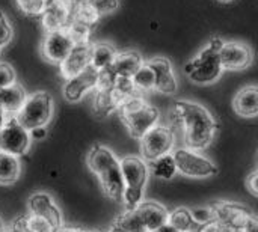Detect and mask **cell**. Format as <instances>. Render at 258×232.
<instances>
[{"label": "cell", "mask_w": 258, "mask_h": 232, "mask_svg": "<svg viewBox=\"0 0 258 232\" xmlns=\"http://www.w3.org/2000/svg\"><path fill=\"white\" fill-rule=\"evenodd\" d=\"M172 119L183 128L187 148L204 151L212 145L218 124L212 112L203 104L187 100H177L172 106Z\"/></svg>", "instance_id": "obj_1"}, {"label": "cell", "mask_w": 258, "mask_h": 232, "mask_svg": "<svg viewBox=\"0 0 258 232\" xmlns=\"http://www.w3.org/2000/svg\"><path fill=\"white\" fill-rule=\"evenodd\" d=\"M121 121L133 139L141 140L145 133L156 127L160 121V112L156 106L150 104L141 92L127 97L118 109Z\"/></svg>", "instance_id": "obj_2"}, {"label": "cell", "mask_w": 258, "mask_h": 232, "mask_svg": "<svg viewBox=\"0 0 258 232\" xmlns=\"http://www.w3.org/2000/svg\"><path fill=\"white\" fill-rule=\"evenodd\" d=\"M119 165L125 183L122 202L125 204L127 210H133L144 201L145 187L150 177V166L148 162L138 156H127L119 160Z\"/></svg>", "instance_id": "obj_3"}, {"label": "cell", "mask_w": 258, "mask_h": 232, "mask_svg": "<svg viewBox=\"0 0 258 232\" xmlns=\"http://www.w3.org/2000/svg\"><path fill=\"white\" fill-rule=\"evenodd\" d=\"M54 112V101L53 97L45 91L33 92L27 95L23 107L15 115L18 124H21L26 130H33L39 127H47L51 121Z\"/></svg>", "instance_id": "obj_4"}, {"label": "cell", "mask_w": 258, "mask_h": 232, "mask_svg": "<svg viewBox=\"0 0 258 232\" xmlns=\"http://www.w3.org/2000/svg\"><path fill=\"white\" fill-rule=\"evenodd\" d=\"M224 71L219 51L213 50L210 45L203 48L194 59L186 62L184 72L194 83L212 85L215 83Z\"/></svg>", "instance_id": "obj_5"}, {"label": "cell", "mask_w": 258, "mask_h": 232, "mask_svg": "<svg viewBox=\"0 0 258 232\" xmlns=\"http://www.w3.org/2000/svg\"><path fill=\"white\" fill-rule=\"evenodd\" d=\"M139 143H141L142 159L151 163L156 159L172 152L175 145V134L171 127L162 125L159 122L156 127H153L148 133L142 136Z\"/></svg>", "instance_id": "obj_6"}, {"label": "cell", "mask_w": 258, "mask_h": 232, "mask_svg": "<svg viewBox=\"0 0 258 232\" xmlns=\"http://www.w3.org/2000/svg\"><path fill=\"white\" fill-rule=\"evenodd\" d=\"M174 159L177 163V169L181 175L189 178H210L218 174V166L200 154V151L190 148H178L174 152Z\"/></svg>", "instance_id": "obj_7"}, {"label": "cell", "mask_w": 258, "mask_h": 232, "mask_svg": "<svg viewBox=\"0 0 258 232\" xmlns=\"http://www.w3.org/2000/svg\"><path fill=\"white\" fill-rule=\"evenodd\" d=\"M30 143V131L18 124L15 116H8L3 128L0 130V151L21 157L29 151Z\"/></svg>", "instance_id": "obj_8"}, {"label": "cell", "mask_w": 258, "mask_h": 232, "mask_svg": "<svg viewBox=\"0 0 258 232\" xmlns=\"http://www.w3.org/2000/svg\"><path fill=\"white\" fill-rule=\"evenodd\" d=\"M74 42L67 33V30L47 32L41 42V56L44 60L53 65H60L63 59L73 50Z\"/></svg>", "instance_id": "obj_9"}, {"label": "cell", "mask_w": 258, "mask_h": 232, "mask_svg": "<svg viewBox=\"0 0 258 232\" xmlns=\"http://www.w3.org/2000/svg\"><path fill=\"white\" fill-rule=\"evenodd\" d=\"M212 210H213L215 220L239 232L245 231V226L248 225L252 216L251 210H248L246 207L228 201H221L213 204Z\"/></svg>", "instance_id": "obj_10"}, {"label": "cell", "mask_w": 258, "mask_h": 232, "mask_svg": "<svg viewBox=\"0 0 258 232\" xmlns=\"http://www.w3.org/2000/svg\"><path fill=\"white\" fill-rule=\"evenodd\" d=\"M219 57H221L224 69L240 71V69H246L252 65L254 51L248 44L237 42V41H228L221 48Z\"/></svg>", "instance_id": "obj_11"}, {"label": "cell", "mask_w": 258, "mask_h": 232, "mask_svg": "<svg viewBox=\"0 0 258 232\" xmlns=\"http://www.w3.org/2000/svg\"><path fill=\"white\" fill-rule=\"evenodd\" d=\"M97 83H98V69L89 65L85 71L65 82L63 98L68 103H79L88 92L97 89Z\"/></svg>", "instance_id": "obj_12"}, {"label": "cell", "mask_w": 258, "mask_h": 232, "mask_svg": "<svg viewBox=\"0 0 258 232\" xmlns=\"http://www.w3.org/2000/svg\"><path fill=\"white\" fill-rule=\"evenodd\" d=\"M148 66L153 69L154 77H156V88L154 91L165 94V95H172L178 89V82L175 79V72L172 68V63L168 57L157 56L150 60H147Z\"/></svg>", "instance_id": "obj_13"}, {"label": "cell", "mask_w": 258, "mask_h": 232, "mask_svg": "<svg viewBox=\"0 0 258 232\" xmlns=\"http://www.w3.org/2000/svg\"><path fill=\"white\" fill-rule=\"evenodd\" d=\"M27 210H29L30 214L45 217L47 220H50L57 228L63 226L62 213H60L59 207L56 205L53 196L48 195V193H45V192L33 193L29 198V201H27Z\"/></svg>", "instance_id": "obj_14"}, {"label": "cell", "mask_w": 258, "mask_h": 232, "mask_svg": "<svg viewBox=\"0 0 258 232\" xmlns=\"http://www.w3.org/2000/svg\"><path fill=\"white\" fill-rule=\"evenodd\" d=\"M91 47L92 44H80L74 45L70 54L63 59V62L59 65L60 75L68 80L82 71H85L91 65Z\"/></svg>", "instance_id": "obj_15"}, {"label": "cell", "mask_w": 258, "mask_h": 232, "mask_svg": "<svg viewBox=\"0 0 258 232\" xmlns=\"http://www.w3.org/2000/svg\"><path fill=\"white\" fill-rule=\"evenodd\" d=\"M136 210L142 217V222L148 232L159 229L160 226L166 225L169 220V211L166 210V207L154 201H142L136 207Z\"/></svg>", "instance_id": "obj_16"}, {"label": "cell", "mask_w": 258, "mask_h": 232, "mask_svg": "<svg viewBox=\"0 0 258 232\" xmlns=\"http://www.w3.org/2000/svg\"><path fill=\"white\" fill-rule=\"evenodd\" d=\"M100 186L104 192V195L116 202H122L124 199V192H125V183L124 177L121 172V165H116L106 172L100 174L98 177Z\"/></svg>", "instance_id": "obj_17"}, {"label": "cell", "mask_w": 258, "mask_h": 232, "mask_svg": "<svg viewBox=\"0 0 258 232\" xmlns=\"http://www.w3.org/2000/svg\"><path fill=\"white\" fill-rule=\"evenodd\" d=\"M234 112L242 118L258 116V85L242 88L233 100Z\"/></svg>", "instance_id": "obj_18"}, {"label": "cell", "mask_w": 258, "mask_h": 232, "mask_svg": "<svg viewBox=\"0 0 258 232\" xmlns=\"http://www.w3.org/2000/svg\"><path fill=\"white\" fill-rule=\"evenodd\" d=\"M86 163H88V168L91 169V172L98 177L100 174L106 172L107 169L119 165V160L107 146L95 145L89 149L88 157H86Z\"/></svg>", "instance_id": "obj_19"}, {"label": "cell", "mask_w": 258, "mask_h": 232, "mask_svg": "<svg viewBox=\"0 0 258 232\" xmlns=\"http://www.w3.org/2000/svg\"><path fill=\"white\" fill-rule=\"evenodd\" d=\"M144 59L142 56L135 51V50H127V51H119L116 53V57L112 63V69L118 77H133L141 66L144 65Z\"/></svg>", "instance_id": "obj_20"}, {"label": "cell", "mask_w": 258, "mask_h": 232, "mask_svg": "<svg viewBox=\"0 0 258 232\" xmlns=\"http://www.w3.org/2000/svg\"><path fill=\"white\" fill-rule=\"evenodd\" d=\"M26 98L27 94L24 88L17 82L0 89V107L6 112L8 116H15L18 110L23 107Z\"/></svg>", "instance_id": "obj_21"}, {"label": "cell", "mask_w": 258, "mask_h": 232, "mask_svg": "<svg viewBox=\"0 0 258 232\" xmlns=\"http://www.w3.org/2000/svg\"><path fill=\"white\" fill-rule=\"evenodd\" d=\"M122 104V98L115 92V89H95L92 110L98 118H106L113 112H118Z\"/></svg>", "instance_id": "obj_22"}, {"label": "cell", "mask_w": 258, "mask_h": 232, "mask_svg": "<svg viewBox=\"0 0 258 232\" xmlns=\"http://www.w3.org/2000/svg\"><path fill=\"white\" fill-rule=\"evenodd\" d=\"M168 223L174 226L178 232H200L201 225L195 220L192 210L186 207H178L169 211Z\"/></svg>", "instance_id": "obj_23"}, {"label": "cell", "mask_w": 258, "mask_h": 232, "mask_svg": "<svg viewBox=\"0 0 258 232\" xmlns=\"http://www.w3.org/2000/svg\"><path fill=\"white\" fill-rule=\"evenodd\" d=\"M112 232H148L138 210H125L121 216L115 219L110 229Z\"/></svg>", "instance_id": "obj_24"}, {"label": "cell", "mask_w": 258, "mask_h": 232, "mask_svg": "<svg viewBox=\"0 0 258 232\" xmlns=\"http://www.w3.org/2000/svg\"><path fill=\"white\" fill-rule=\"evenodd\" d=\"M116 50L113 45L107 44V42H97L92 44L91 47V65L101 71L106 68H110L115 57H116Z\"/></svg>", "instance_id": "obj_25"}, {"label": "cell", "mask_w": 258, "mask_h": 232, "mask_svg": "<svg viewBox=\"0 0 258 232\" xmlns=\"http://www.w3.org/2000/svg\"><path fill=\"white\" fill-rule=\"evenodd\" d=\"M21 165L17 156L0 151V184L11 186L20 178Z\"/></svg>", "instance_id": "obj_26"}, {"label": "cell", "mask_w": 258, "mask_h": 232, "mask_svg": "<svg viewBox=\"0 0 258 232\" xmlns=\"http://www.w3.org/2000/svg\"><path fill=\"white\" fill-rule=\"evenodd\" d=\"M150 171L154 177H157L160 180H166V181L172 180L175 177V174L178 172L174 154L169 152V154H165V156L156 159L154 162H151Z\"/></svg>", "instance_id": "obj_27"}, {"label": "cell", "mask_w": 258, "mask_h": 232, "mask_svg": "<svg viewBox=\"0 0 258 232\" xmlns=\"http://www.w3.org/2000/svg\"><path fill=\"white\" fill-rule=\"evenodd\" d=\"M101 17L92 6V3H74L73 8V21L83 23L94 29V26L98 23Z\"/></svg>", "instance_id": "obj_28"}, {"label": "cell", "mask_w": 258, "mask_h": 232, "mask_svg": "<svg viewBox=\"0 0 258 232\" xmlns=\"http://www.w3.org/2000/svg\"><path fill=\"white\" fill-rule=\"evenodd\" d=\"M133 83H135V88L142 94V92H150V91H154L156 88V77H154V72L153 69L148 66V63L145 62L141 69L132 77Z\"/></svg>", "instance_id": "obj_29"}, {"label": "cell", "mask_w": 258, "mask_h": 232, "mask_svg": "<svg viewBox=\"0 0 258 232\" xmlns=\"http://www.w3.org/2000/svg\"><path fill=\"white\" fill-rule=\"evenodd\" d=\"M67 33L70 35V38L73 39L74 45H80V44H89L91 42V33H92V27L79 23V21H73L68 29Z\"/></svg>", "instance_id": "obj_30"}, {"label": "cell", "mask_w": 258, "mask_h": 232, "mask_svg": "<svg viewBox=\"0 0 258 232\" xmlns=\"http://www.w3.org/2000/svg\"><path fill=\"white\" fill-rule=\"evenodd\" d=\"M27 226L30 232H57V226H54L50 220L41 216H35L27 213Z\"/></svg>", "instance_id": "obj_31"}, {"label": "cell", "mask_w": 258, "mask_h": 232, "mask_svg": "<svg viewBox=\"0 0 258 232\" xmlns=\"http://www.w3.org/2000/svg\"><path fill=\"white\" fill-rule=\"evenodd\" d=\"M21 12L27 15H42L48 0H15Z\"/></svg>", "instance_id": "obj_32"}, {"label": "cell", "mask_w": 258, "mask_h": 232, "mask_svg": "<svg viewBox=\"0 0 258 232\" xmlns=\"http://www.w3.org/2000/svg\"><path fill=\"white\" fill-rule=\"evenodd\" d=\"M12 39V26L3 11H0V48Z\"/></svg>", "instance_id": "obj_33"}, {"label": "cell", "mask_w": 258, "mask_h": 232, "mask_svg": "<svg viewBox=\"0 0 258 232\" xmlns=\"http://www.w3.org/2000/svg\"><path fill=\"white\" fill-rule=\"evenodd\" d=\"M92 6L95 8L98 15L103 17V15L115 12L119 8V0H94Z\"/></svg>", "instance_id": "obj_34"}, {"label": "cell", "mask_w": 258, "mask_h": 232, "mask_svg": "<svg viewBox=\"0 0 258 232\" xmlns=\"http://www.w3.org/2000/svg\"><path fill=\"white\" fill-rule=\"evenodd\" d=\"M15 83V71L11 65L0 62V89Z\"/></svg>", "instance_id": "obj_35"}, {"label": "cell", "mask_w": 258, "mask_h": 232, "mask_svg": "<svg viewBox=\"0 0 258 232\" xmlns=\"http://www.w3.org/2000/svg\"><path fill=\"white\" fill-rule=\"evenodd\" d=\"M192 214H194L195 220H197L201 226H203V225H207V223H210V222L215 220L212 207H210V208H204V207H201V208H192Z\"/></svg>", "instance_id": "obj_36"}, {"label": "cell", "mask_w": 258, "mask_h": 232, "mask_svg": "<svg viewBox=\"0 0 258 232\" xmlns=\"http://www.w3.org/2000/svg\"><path fill=\"white\" fill-rule=\"evenodd\" d=\"M6 232H30L29 226H27V216H20L17 217L8 228Z\"/></svg>", "instance_id": "obj_37"}, {"label": "cell", "mask_w": 258, "mask_h": 232, "mask_svg": "<svg viewBox=\"0 0 258 232\" xmlns=\"http://www.w3.org/2000/svg\"><path fill=\"white\" fill-rule=\"evenodd\" d=\"M200 232H239V231H234V229H231V228H228V226H225V225L219 223L218 220H213V222H210V223H207V225H203V226H201V229H200Z\"/></svg>", "instance_id": "obj_38"}, {"label": "cell", "mask_w": 258, "mask_h": 232, "mask_svg": "<svg viewBox=\"0 0 258 232\" xmlns=\"http://www.w3.org/2000/svg\"><path fill=\"white\" fill-rule=\"evenodd\" d=\"M246 186H248V190H249L254 196H257L258 198V169L257 171H254V172L248 177Z\"/></svg>", "instance_id": "obj_39"}, {"label": "cell", "mask_w": 258, "mask_h": 232, "mask_svg": "<svg viewBox=\"0 0 258 232\" xmlns=\"http://www.w3.org/2000/svg\"><path fill=\"white\" fill-rule=\"evenodd\" d=\"M30 137L32 140H42L47 137V128L45 127H39V128H33L30 130Z\"/></svg>", "instance_id": "obj_40"}, {"label": "cell", "mask_w": 258, "mask_h": 232, "mask_svg": "<svg viewBox=\"0 0 258 232\" xmlns=\"http://www.w3.org/2000/svg\"><path fill=\"white\" fill-rule=\"evenodd\" d=\"M243 232H258V216H251L248 225L245 226V231Z\"/></svg>", "instance_id": "obj_41"}, {"label": "cell", "mask_w": 258, "mask_h": 232, "mask_svg": "<svg viewBox=\"0 0 258 232\" xmlns=\"http://www.w3.org/2000/svg\"><path fill=\"white\" fill-rule=\"evenodd\" d=\"M83 228H77V226H60L57 232H82Z\"/></svg>", "instance_id": "obj_42"}, {"label": "cell", "mask_w": 258, "mask_h": 232, "mask_svg": "<svg viewBox=\"0 0 258 232\" xmlns=\"http://www.w3.org/2000/svg\"><path fill=\"white\" fill-rule=\"evenodd\" d=\"M153 232H178L174 226H171L169 223H166V225H163V226H160L159 229H156V231Z\"/></svg>", "instance_id": "obj_43"}, {"label": "cell", "mask_w": 258, "mask_h": 232, "mask_svg": "<svg viewBox=\"0 0 258 232\" xmlns=\"http://www.w3.org/2000/svg\"><path fill=\"white\" fill-rule=\"evenodd\" d=\"M6 119H8V115H6V112L0 107V130L3 128V125H5V122H6Z\"/></svg>", "instance_id": "obj_44"}, {"label": "cell", "mask_w": 258, "mask_h": 232, "mask_svg": "<svg viewBox=\"0 0 258 232\" xmlns=\"http://www.w3.org/2000/svg\"><path fill=\"white\" fill-rule=\"evenodd\" d=\"M74 3H92L94 0H73Z\"/></svg>", "instance_id": "obj_45"}, {"label": "cell", "mask_w": 258, "mask_h": 232, "mask_svg": "<svg viewBox=\"0 0 258 232\" xmlns=\"http://www.w3.org/2000/svg\"><path fill=\"white\" fill-rule=\"evenodd\" d=\"M0 232H6V228H5V225H3V222H2V219H0Z\"/></svg>", "instance_id": "obj_46"}, {"label": "cell", "mask_w": 258, "mask_h": 232, "mask_svg": "<svg viewBox=\"0 0 258 232\" xmlns=\"http://www.w3.org/2000/svg\"><path fill=\"white\" fill-rule=\"evenodd\" d=\"M82 232H103V231H94V229H82ZM107 232V231H106Z\"/></svg>", "instance_id": "obj_47"}, {"label": "cell", "mask_w": 258, "mask_h": 232, "mask_svg": "<svg viewBox=\"0 0 258 232\" xmlns=\"http://www.w3.org/2000/svg\"><path fill=\"white\" fill-rule=\"evenodd\" d=\"M219 2H222V3H231V2H234V0H219Z\"/></svg>", "instance_id": "obj_48"}, {"label": "cell", "mask_w": 258, "mask_h": 232, "mask_svg": "<svg viewBox=\"0 0 258 232\" xmlns=\"http://www.w3.org/2000/svg\"><path fill=\"white\" fill-rule=\"evenodd\" d=\"M107 232H112V231H107Z\"/></svg>", "instance_id": "obj_49"}]
</instances>
